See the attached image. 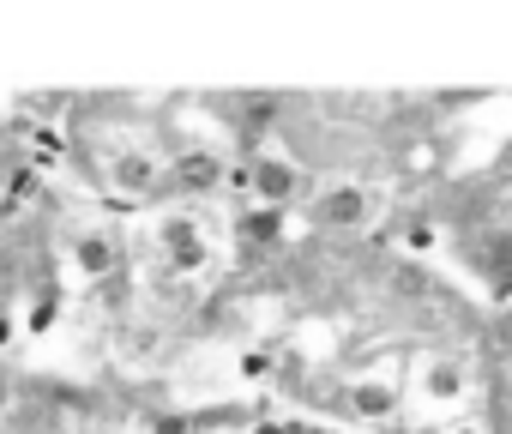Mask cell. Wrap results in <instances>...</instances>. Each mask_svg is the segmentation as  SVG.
<instances>
[{
    "instance_id": "cell-2",
    "label": "cell",
    "mask_w": 512,
    "mask_h": 434,
    "mask_svg": "<svg viewBox=\"0 0 512 434\" xmlns=\"http://www.w3.org/2000/svg\"><path fill=\"white\" fill-rule=\"evenodd\" d=\"M163 248H169V260H175L181 272H193V266L205 260V242H199V230L187 224V217H169V224H163Z\"/></svg>"
},
{
    "instance_id": "cell-11",
    "label": "cell",
    "mask_w": 512,
    "mask_h": 434,
    "mask_svg": "<svg viewBox=\"0 0 512 434\" xmlns=\"http://www.w3.org/2000/svg\"><path fill=\"white\" fill-rule=\"evenodd\" d=\"M506 434H512V416H506Z\"/></svg>"
},
{
    "instance_id": "cell-1",
    "label": "cell",
    "mask_w": 512,
    "mask_h": 434,
    "mask_svg": "<svg viewBox=\"0 0 512 434\" xmlns=\"http://www.w3.org/2000/svg\"><path fill=\"white\" fill-rule=\"evenodd\" d=\"M217 181H223V163H217L211 151H199V145H193V151H181V157H175V187L205 193V187H217Z\"/></svg>"
},
{
    "instance_id": "cell-9",
    "label": "cell",
    "mask_w": 512,
    "mask_h": 434,
    "mask_svg": "<svg viewBox=\"0 0 512 434\" xmlns=\"http://www.w3.org/2000/svg\"><path fill=\"white\" fill-rule=\"evenodd\" d=\"M187 428H193L187 416H163V422H157V434H187Z\"/></svg>"
},
{
    "instance_id": "cell-8",
    "label": "cell",
    "mask_w": 512,
    "mask_h": 434,
    "mask_svg": "<svg viewBox=\"0 0 512 434\" xmlns=\"http://www.w3.org/2000/svg\"><path fill=\"white\" fill-rule=\"evenodd\" d=\"M458 386H464V374H458V362H434V368H428V392H434V398H452Z\"/></svg>"
},
{
    "instance_id": "cell-5",
    "label": "cell",
    "mask_w": 512,
    "mask_h": 434,
    "mask_svg": "<svg viewBox=\"0 0 512 434\" xmlns=\"http://www.w3.org/2000/svg\"><path fill=\"white\" fill-rule=\"evenodd\" d=\"M392 404H398V392L380 386V380H362V386L350 392V410H356V416H392Z\"/></svg>"
},
{
    "instance_id": "cell-6",
    "label": "cell",
    "mask_w": 512,
    "mask_h": 434,
    "mask_svg": "<svg viewBox=\"0 0 512 434\" xmlns=\"http://www.w3.org/2000/svg\"><path fill=\"white\" fill-rule=\"evenodd\" d=\"M73 260L85 266V272H115V248H109V236H79V248H73Z\"/></svg>"
},
{
    "instance_id": "cell-10",
    "label": "cell",
    "mask_w": 512,
    "mask_h": 434,
    "mask_svg": "<svg viewBox=\"0 0 512 434\" xmlns=\"http://www.w3.org/2000/svg\"><path fill=\"white\" fill-rule=\"evenodd\" d=\"M253 434H296V428H278V422H260V428H253Z\"/></svg>"
},
{
    "instance_id": "cell-3",
    "label": "cell",
    "mask_w": 512,
    "mask_h": 434,
    "mask_svg": "<svg viewBox=\"0 0 512 434\" xmlns=\"http://www.w3.org/2000/svg\"><path fill=\"white\" fill-rule=\"evenodd\" d=\"M253 193H260L266 205L290 199V193H296V169H290V163H278V157H260V163H253Z\"/></svg>"
},
{
    "instance_id": "cell-4",
    "label": "cell",
    "mask_w": 512,
    "mask_h": 434,
    "mask_svg": "<svg viewBox=\"0 0 512 434\" xmlns=\"http://www.w3.org/2000/svg\"><path fill=\"white\" fill-rule=\"evenodd\" d=\"M362 217H368V193L362 187H338V193H326L320 199V224H362Z\"/></svg>"
},
{
    "instance_id": "cell-7",
    "label": "cell",
    "mask_w": 512,
    "mask_h": 434,
    "mask_svg": "<svg viewBox=\"0 0 512 434\" xmlns=\"http://www.w3.org/2000/svg\"><path fill=\"white\" fill-rule=\"evenodd\" d=\"M115 181L121 187H151L157 181V163L145 151H127V157H115Z\"/></svg>"
}]
</instances>
